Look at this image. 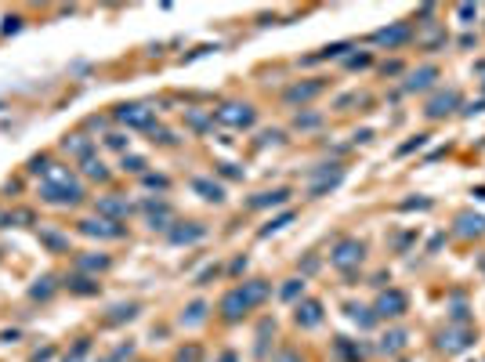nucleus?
<instances>
[{
	"mask_svg": "<svg viewBox=\"0 0 485 362\" xmlns=\"http://www.w3.org/2000/svg\"><path fill=\"white\" fill-rule=\"evenodd\" d=\"M83 174L94 178V181H109V167H105L101 160H94V156H87L83 160Z\"/></svg>",
	"mask_w": 485,
	"mask_h": 362,
	"instance_id": "nucleus-24",
	"label": "nucleus"
},
{
	"mask_svg": "<svg viewBox=\"0 0 485 362\" xmlns=\"http://www.w3.org/2000/svg\"><path fill=\"white\" fill-rule=\"evenodd\" d=\"M406 312H409V293L398 290V286L381 290V297H377V305H373L377 319H402Z\"/></svg>",
	"mask_w": 485,
	"mask_h": 362,
	"instance_id": "nucleus-6",
	"label": "nucleus"
},
{
	"mask_svg": "<svg viewBox=\"0 0 485 362\" xmlns=\"http://www.w3.org/2000/svg\"><path fill=\"white\" fill-rule=\"evenodd\" d=\"M333 351L341 355L344 362H363L366 358V351H363V344H351L348 337H337V344H333Z\"/></svg>",
	"mask_w": 485,
	"mask_h": 362,
	"instance_id": "nucleus-23",
	"label": "nucleus"
},
{
	"mask_svg": "<svg viewBox=\"0 0 485 362\" xmlns=\"http://www.w3.org/2000/svg\"><path fill=\"white\" fill-rule=\"evenodd\" d=\"M406 344H409V333H406V330H388V333L381 337V351H384V355H398Z\"/></svg>",
	"mask_w": 485,
	"mask_h": 362,
	"instance_id": "nucleus-21",
	"label": "nucleus"
},
{
	"mask_svg": "<svg viewBox=\"0 0 485 362\" xmlns=\"http://www.w3.org/2000/svg\"><path fill=\"white\" fill-rule=\"evenodd\" d=\"M478 15H482V8H478V4H456V18H460V26H475V22H478Z\"/></svg>",
	"mask_w": 485,
	"mask_h": 362,
	"instance_id": "nucleus-26",
	"label": "nucleus"
},
{
	"mask_svg": "<svg viewBox=\"0 0 485 362\" xmlns=\"http://www.w3.org/2000/svg\"><path fill=\"white\" fill-rule=\"evenodd\" d=\"M15 221H33V214H29V210H11V214H0V225H15Z\"/></svg>",
	"mask_w": 485,
	"mask_h": 362,
	"instance_id": "nucleus-35",
	"label": "nucleus"
},
{
	"mask_svg": "<svg viewBox=\"0 0 485 362\" xmlns=\"http://www.w3.org/2000/svg\"><path fill=\"white\" fill-rule=\"evenodd\" d=\"M344 66H348V69H366V66H373V55H370V51H363V55H348V58H344Z\"/></svg>",
	"mask_w": 485,
	"mask_h": 362,
	"instance_id": "nucleus-30",
	"label": "nucleus"
},
{
	"mask_svg": "<svg viewBox=\"0 0 485 362\" xmlns=\"http://www.w3.org/2000/svg\"><path fill=\"white\" fill-rule=\"evenodd\" d=\"M40 196H44L48 203L55 207H76L83 200V185L80 178L73 174L69 167H62V163H51L44 170V185H40Z\"/></svg>",
	"mask_w": 485,
	"mask_h": 362,
	"instance_id": "nucleus-2",
	"label": "nucleus"
},
{
	"mask_svg": "<svg viewBox=\"0 0 485 362\" xmlns=\"http://www.w3.org/2000/svg\"><path fill=\"white\" fill-rule=\"evenodd\" d=\"M98 214H105L109 221H123L131 214V203L120 200V196H105V200H98Z\"/></svg>",
	"mask_w": 485,
	"mask_h": 362,
	"instance_id": "nucleus-16",
	"label": "nucleus"
},
{
	"mask_svg": "<svg viewBox=\"0 0 485 362\" xmlns=\"http://www.w3.org/2000/svg\"><path fill=\"white\" fill-rule=\"evenodd\" d=\"M73 290L76 293H98V283H91V279H73Z\"/></svg>",
	"mask_w": 485,
	"mask_h": 362,
	"instance_id": "nucleus-41",
	"label": "nucleus"
},
{
	"mask_svg": "<svg viewBox=\"0 0 485 362\" xmlns=\"http://www.w3.org/2000/svg\"><path fill=\"white\" fill-rule=\"evenodd\" d=\"M363 261H366V243L355 239V236L337 239V246L330 250V265L337 272H344V275H351L355 268H363Z\"/></svg>",
	"mask_w": 485,
	"mask_h": 362,
	"instance_id": "nucleus-3",
	"label": "nucleus"
},
{
	"mask_svg": "<svg viewBox=\"0 0 485 362\" xmlns=\"http://www.w3.org/2000/svg\"><path fill=\"white\" fill-rule=\"evenodd\" d=\"M268 297H272V283H268V279H250V283H243V286H232V290L221 297L218 312H221L225 323H239L243 315H250L258 305H265Z\"/></svg>",
	"mask_w": 485,
	"mask_h": 362,
	"instance_id": "nucleus-1",
	"label": "nucleus"
},
{
	"mask_svg": "<svg viewBox=\"0 0 485 362\" xmlns=\"http://www.w3.org/2000/svg\"><path fill=\"white\" fill-rule=\"evenodd\" d=\"M127 134H109V138H105V145H109V148H116V153H123V156H127Z\"/></svg>",
	"mask_w": 485,
	"mask_h": 362,
	"instance_id": "nucleus-37",
	"label": "nucleus"
},
{
	"mask_svg": "<svg viewBox=\"0 0 485 362\" xmlns=\"http://www.w3.org/2000/svg\"><path fill=\"white\" fill-rule=\"evenodd\" d=\"M76 265L80 268H91V272H105V268H109V258H80Z\"/></svg>",
	"mask_w": 485,
	"mask_h": 362,
	"instance_id": "nucleus-36",
	"label": "nucleus"
},
{
	"mask_svg": "<svg viewBox=\"0 0 485 362\" xmlns=\"http://www.w3.org/2000/svg\"><path fill=\"white\" fill-rule=\"evenodd\" d=\"M471 340H475V330L471 326H449V330H438L435 348L446 351V355H460V351L471 348Z\"/></svg>",
	"mask_w": 485,
	"mask_h": 362,
	"instance_id": "nucleus-8",
	"label": "nucleus"
},
{
	"mask_svg": "<svg viewBox=\"0 0 485 362\" xmlns=\"http://www.w3.org/2000/svg\"><path fill=\"white\" fill-rule=\"evenodd\" d=\"M18 26H22V18H18V15H15V18H8V26H4V33H15Z\"/></svg>",
	"mask_w": 485,
	"mask_h": 362,
	"instance_id": "nucleus-50",
	"label": "nucleus"
},
{
	"mask_svg": "<svg viewBox=\"0 0 485 362\" xmlns=\"http://www.w3.org/2000/svg\"><path fill=\"white\" fill-rule=\"evenodd\" d=\"M276 362H304V358H301V355H297V351H293V348H283V351H279V358H276Z\"/></svg>",
	"mask_w": 485,
	"mask_h": 362,
	"instance_id": "nucleus-45",
	"label": "nucleus"
},
{
	"mask_svg": "<svg viewBox=\"0 0 485 362\" xmlns=\"http://www.w3.org/2000/svg\"><path fill=\"white\" fill-rule=\"evenodd\" d=\"M290 221H293V214H290V210H286V214H283V218H276V221H272V225H265V228L258 232V236L265 239V236H272V232H279V228H286Z\"/></svg>",
	"mask_w": 485,
	"mask_h": 362,
	"instance_id": "nucleus-33",
	"label": "nucleus"
},
{
	"mask_svg": "<svg viewBox=\"0 0 485 362\" xmlns=\"http://www.w3.org/2000/svg\"><path fill=\"white\" fill-rule=\"evenodd\" d=\"M326 91V80H304V83H290V88L283 91V102L286 105H304L311 102L315 95H323Z\"/></svg>",
	"mask_w": 485,
	"mask_h": 362,
	"instance_id": "nucleus-13",
	"label": "nucleus"
},
{
	"mask_svg": "<svg viewBox=\"0 0 485 362\" xmlns=\"http://www.w3.org/2000/svg\"><path fill=\"white\" fill-rule=\"evenodd\" d=\"M62 148H66L69 156H76L80 163L87 160V156H94V141H91V138H83V134H73V138H66V141H62Z\"/></svg>",
	"mask_w": 485,
	"mask_h": 362,
	"instance_id": "nucleus-18",
	"label": "nucleus"
},
{
	"mask_svg": "<svg viewBox=\"0 0 485 362\" xmlns=\"http://www.w3.org/2000/svg\"><path fill=\"white\" fill-rule=\"evenodd\" d=\"M344 51H351V44L344 40V44H333V48H323L319 55H311V58H304V62H323V58H341Z\"/></svg>",
	"mask_w": 485,
	"mask_h": 362,
	"instance_id": "nucleus-27",
	"label": "nucleus"
},
{
	"mask_svg": "<svg viewBox=\"0 0 485 362\" xmlns=\"http://www.w3.org/2000/svg\"><path fill=\"white\" fill-rule=\"evenodd\" d=\"M203 236H206V228L199 221H185V228H171V239L174 243H196Z\"/></svg>",
	"mask_w": 485,
	"mask_h": 362,
	"instance_id": "nucleus-22",
	"label": "nucleus"
},
{
	"mask_svg": "<svg viewBox=\"0 0 485 362\" xmlns=\"http://www.w3.org/2000/svg\"><path fill=\"white\" fill-rule=\"evenodd\" d=\"M218 167H221V174H225V178H243V170H236L232 163H218Z\"/></svg>",
	"mask_w": 485,
	"mask_h": 362,
	"instance_id": "nucleus-46",
	"label": "nucleus"
},
{
	"mask_svg": "<svg viewBox=\"0 0 485 362\" xmlns=\"http://www.w3.org/2000/svg\"><path fill=\"white\" fill-rule=\"evenodd\" d=\"M453 236L456 239H482L485 236V218L475 214V210H463V214H456V221H453Z\"/></svg>",
	"mask_w": 485,
	"mask_h": 362,
	"instance_id": "nucleus-12",
	"label": "nucleus"
},
{
	"mask_svg": "<svg viewBox=\"0 0 485 362\" xmlns=\"http://www.w3.org/2000/svg\"><path fill=\"white\" fill-rule=\"evenodd\" d=\"M80 232L83 236H98V239H123L127 236V228H123L120 221H109V218H83Z\"/></svg>",
	"mask_w": 485,
	"mask_h": 362,
	"instance_id": "nucleus-10",
	"label": "nucleus"
},
{
	"mask_svg": "<svg viewBox=\"0 0 485 362\" xmlns=\"http://www.w3.org/2000/svg\"><path fill=\"white\" fill-rule=\"evenodd\" d=\"M153 141H160V145H174L178 138L167 131V127H153Z\"/></svg>",
	"mask_w": 485,
	"mask_h": 362,
	"instance_id": "nucleus-38",
	"label": "nucleus"
},
{
	"mask_svg": "<svg viewBox=\"0 0 485 362\" xmlns=\"http://www.w3.org/2000/svg\"><path fill=\"white\" fill-rule=\"evenodd\" d=\"M210 116H214L221 127H232V131H246V127L258 123V109L250 102H225Z\"/></svg>",
	"mask_w": 485,
	"mask_h": 362,
	"instance_id": "nucleus-4",
	"label": "nucleus"
},
{
	"mask_svg": "<svg viewBox=\"0 0 485 362\" xmlns=\"http://www.w3.org/2000/svg\"><path fill=\"white\" fill-rule=\"evenodd\" d=\"M482 109H485V102H471L468 109H463V116H475V113H482Z\"/></svg>",
	"mask_w": 485,
	"mask_h": 362,
	"instance_id": "nucleus-49",
	"label": "nucleus"
},
{
	"mask_svg": "<svg viewBox=\"0 0 485 362\" xmlns=\"http://www.w3.org/2000/svg\"><path fill=\"white\" fill-rule=\"evenodd\" d=\"M113 116L123 123V127H134V131H153L156 127V109L145 102H131V105H116Z\"/></svg>",
	"mask_w": 485,
	"mask_h": 362,
	"instance_id": "nucleus-5",
	"label": "nucleus"
},
{
	"mask_svg": "<svg viewBox=\"0 0 485 362\" xmlns=\"http://www.w3.org/2000/svg\"><path fill=\"white\" fill-rule=\"evenodd\" d=\"M221 362H236V355H221Z\"/></svg>",
	"mask_w": 485,
	"mask_h": 362,
	"instance_id": "nucleus-51",
	"label": "nucleus"
},
{
	"mask_svg": "<svg viewBox=\"0 0 485 362\" xmlns=\"http://www.w3.org/2000/svg\"><path fill=\"white\" fill-rule=\"evenodd\" d=\"M460 48H463V51L478 48V33H463V36H460Z\"/></svg>",
	"mask_w": 485,
	"mask_h": 362,
	"instance_id": "nucleus-44",
	"label": "nucleus"
},
{
	"mask_svg": "<svg viewBox=\"0 0 485 362\" xmlns=\"http://www.w3.org/2000/svg\"><path fill=\"white\" fill-rule=\"evenodd\" d=\"M101 362H109V358H101Z\"/></svg>",
	"mask_w": 485,
	"mask_h": 362,
	"instance_id": "nucleus-52",
	"label": "nucleus"
},
{
	"mask_svg": "<svg viewBox=\"0 0 485 362\" xmlns=\"http://www.w3.org/2000/svg\"><path fill=\"white\" fill-rule=\"evenodd\" d=\"M113 312H116V315H109V323H123V319H134V312H138V308H134V305H127V308H113Z\"/></svg>",
	"mask_w": 485,
	"mask_h": 362,
	"instance_id": "nucleus-40",
	"label": "nucleus"
},
{
	"mask_svg": "<svg viewBox=\"0 0 485 362\" xmlns=\"http://www.w3.org/2000/svg\"><path fill=\"white\" fill-rule=\"evenodd\" d=\"M192 188H196L206 203H225V188L214 178H192Z\"/></svg>",
	"mask_w": 485,
	"mask_h": 362,
	"instance_id": "nucleus-19",
	"label": "nucleus"
},
{
	"mask_svg": "<svg viewBox=\"0 0 485 362\" xmlns=\"http://www.w3.org/2000/svg\"><path fill=\"white\" fill-rule=\"evenodd\" d=\"M304 297V279H286V286L279 290V297H283V301H293V297Z\"/></svg>",
	"mask_w": 485,
	"mask_h": 362,
	"instance_id": "nucleus-29",
	"label": "nucleus"
},
{
	"mask_svg": "<svg viewBox=\"0 0 485 362\" xmlns=\"http://www.w3.org/2000/svg\"><path fill=\"white\" fill-rule=\"evenodd\" d=\"M344 181V167L341 163H323V170H319V181H315L311 188H308V196H315L319 200L323 193H333L337 185Z\"/></svg>",
	"mask_w": 485,
	"mask_h": 362,
	"instance_id": "nucleus-14",
	"label": "nucleus"
},
{
	"mask_svg": "<svg viewBox=\"0 0 485 362\" xmlns=\"http://www.w3.org/2000/svg\"><path fill=\"white\" fill-rule=\"evenodd\" d=\"M290 200V188H272V193H258V196H250V210H265V207H283Z\"/></svg>",
	"mask_w": 485,
	"mask_h": 362,
	"instance_id": "nucleus-17",
	"label": "nucleus"
},
{
	"mask_svg": "<svg viewBox=\"0 0 485 362\" xmlns=\"http://www.w3.org/2000/svg\"><path fill=\"white\" fill-rule=\"evenodd\" d=\"M348 315H351L363 330H370V326L377 323V315H370V308H358V305H351V308H348Z\"/></svg>",
	"mask_w": 485,
	"mask_h": 362,
	"instance_id": "nucleus-28",
	"label": "nucleus"
},
{
	"mask_svg": "<svg viewBox=\"0 0 485 362\" xmlns=\"http://www.w3.org/2000/svg\"><path fill=\"white\" fill-rule=\"evenodd\" d=\"M83 351H87V340H80V344H76V351H73L66 362H80V355H83Z\"/></svg>",
	"mask_w": 485,
	"mask_h": 362,
	"instance_id": "nucleus-48",
	"label": "nucleus"
},
{
	"mask_svg": "<svg viewBox=\"0 0 485 362\" xmlns=\"http://www.w3.org/2000/svg\"><path fill=\"white\" fill-rule=\"evenodd\" d=\"M127 174H145V160L141 156H123V163H120Z\"/></svg>",
	"mask_w": 485,
	"mask_h": 362,
	"instance_id": "nucleus-34",
	"label": "nucleus"
},
{
	"mask_svg": "<svg viewBox=\"0 0 485 362\" xmlns=\"http://www.w3.org/2000/svg\"><path fill=\"white\" fill-rule=\"evenodd\" d=\"M402 69H406L402 62H384V66H381V73H384V76H398Z\"/></svg>",
	"mask_w": 485,
	"mask_h": 362,
	"instance_id": "nucleus-43",
	"label": "nucleus"
},
{
	"mask_svg": "<svg viewBox=\"0 0 485 362\" xmlns=\"http://www.w3.org/2000/svg\"><path fill=\"white\" fill-rule=\"evenodd\" d=\"M293 323H297L301 330H315L323 323V305L319 301H301L297 308H293Z\"/></svg>",
	"mask_w": 485,
	"mask_h": 362,
	"instance_id": "nucleus-15",
	"label": "nucleus"
},
{
	"mask_svg": "<svg viewBox=\"0 0 485 362\" xmlns=\"http://www.w3.org/2000/svg\"><path fill=\"white\" fill-rule=\"evenodd\" d=\"M428 138H431V134H416V138H409L406 145H398V156H409V153H416V148H424Z\"/></svg>",
	"mask_w": 485,
	"mask_h": 362,
	"instance_id": "nucleus-31",
	"label": "nucleus"
},
{
	"mask_svg": "<svg viewBox=\"0 0 485 362\" xmlns=\"http://www.w3.org/2000/svg\"><path fill=\"white\" fill-rule=\"evenodd\" d=\"M141 181H145V185H153V188H167V185H171L163 174H141Z\"/></svg>",
	"mask_w": 485,
	"mask_h": 362,
	"instance_id": "nucleus-42",
	"label": "nucleus"
},
{
	"mask_svg": "<svg viewBox=\"0 0 485 362\" xmlns=\"http://www.w3.org/2000/svg\"><path fill=\"white\" fill-rule=\"evenodd\" d=\"M319 123H323V116H315V113H301L297 120H293L297 131H311V127H319Z\"/></svg>",
	"mask_w": 485,
	"mask_h": 362,
	"instance_id": "nucleus-32",
	"label": "nucleus"
},
{
	"mask_svg": "<svg viewBox=\"0 0 485 362\" xmlns=\"http://www.w3.org/2000/svg\"><path fill=\"white\" fill-rule=\"evenodd\" d=\"M199 355H203V351H199L196 344H188V348L178 351V362H199Z\"/></svg>",
	"mask_w": 485,
	"mask_h": 362,
	"instance_id": "nucleus-39",
	"label": "nucleus"
},
{
	"mask_svg": "<svg viewBox=\"0 0 485 362\" xmlns=\"http://www.w3.org/2000/svg\"><path fill=\"white\" fill-rule=\"evenodd\" d=\"M203 319H206V305L196 301V305H188V308L181 312V326H196V323H203Z\"/></svg>",
	"mask_w": 485,
	"mask_h": 362,
	"instance_id": "nucleus-25",
	"label": "nucleus"
},
{
	"mask_svg": "<svg viewBox=\"0 0 485 362\" xmlns=\"http://www.w3.org/2000/svg\"><path fill=\"white\" fill-rule=\"evenodd\" d=\"M438 66H431V62H428V66H420V69H413V73H406V83H402V91L406 95H420V91H431L435 88V83H438Z\"/></svg>",
	"mask_w": 485,
	"mask_h": 362,
	"instance_id": "nucleus-11",
	"label": "nucleus"
},
{
	"mask_svg": "<svg viewBox=\"0 0 485 362\" xmlns=\"http://www.w3.org/2000/svg\"><path fill=\"white\" fill-rule=\"evenodd\" d=\"M145 210H149V228H171V225H167V221H171V207H167L163 200H149Z\"/></svg>",
	"mask_w": 485,
	"mask_h": 362,
	"instance_id": "nucleus-20",
	"label": "nucleus"
},
{
	"mask_svg": "<svg viewBox=\"0 0 485 362\" xmlns=\"http://www.w3.org/2000/svg\"><path fill=\"white\" fill-rule=\"evenodd\" d=\"M460 102H463V98H460L456 88H438V91L424 102V116H428V120H442V116H449Z\"/></svg>",
	"mask_w": 485,
	"mask_h": 362,
	"instance_id": "nucleus-9",
	"label": "nucleus"
},
{
	"mask_svg": "<svg viewBox=\"0 0 485 362\" xmlns=\"http://www.w3.org/2000/svg\"><path fill=\"white\" fill-rule=\"evenodd\" d=\"M413 36H416L413 22H391V26H384V29H377V33L370 36V44L388 48V51H398V48H406Z\"/></svg>",
	"mask_w": 485,
	"mask_h": 362,
	"instance_id": "nucleus-7",
	"label": "nucleus"
},
{
	"mask_svg": "<svg viewBox=\"0 0 485 362\" xmlns=\"http://www.w3.org/2000/svg\"><path fill=\"white\" fill-rule=\"evenodd\" d=\"M188 123H192L196 131H203V127H206V116H199V113H188Z\"/></svg>",
	"mask_w": 485,
	"mask_h": 362,
	"instance_id": "nucleus-47",
	"label": "nucleus"
}]
</instances>
